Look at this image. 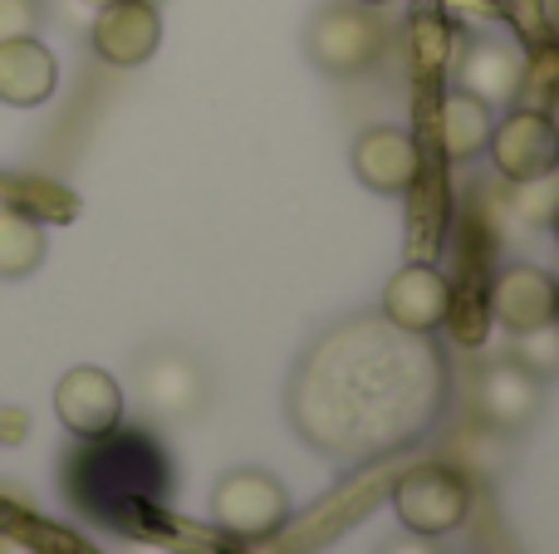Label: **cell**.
Returning <instances> with one entry per match:
<instances>
[{
    "instance_id": "1",
    "label": "cell",
    "mask_w": 559,
    "mask_h": 554,
    "mask_svg": "<svg viewBox=\"0 0 559 554\" xmlns=\"http://www.w3.org/2000/svg\"><path fill=\"white\" fill-rule=\"evenodd\" d=\"M393 510L403 520V530H413V535H452L472 516V486L456 467L423 461V467H407L393 481Z\"/></svg>"
},
{
    "instance_id": "2",
    "label": "cell",
    "mask_w": 559,
    "mask_h": 554,
    "mask_svg": "<svg viewBox=\"0 0 559 554\" xmlns=\"http://www.w3.org/2000/svg\"><path fill=\"white\" fill-rule=\"evenodd\" d=\"M212 520L231 540H271L289 520V491L261 467H236L212 486Z\"/></svg>"
},
{
    "instance_id": "3",
    "label": "cell",
    "mask_w": 559,
    "mask_h": 554,
    "mask_svg": "<svg viewBox=\"0 0 559 554\" xmlns=\"http://www.w3.org/2000/svg\"><path fill=\"white\" fill-rule=\"evenodd\" d=\"M383 25L373 20L368 5H324L309 25L305 45H309V59L319 64V74L329 79H358L383 59Z\"/></svg>"
},
{
    "instance_id": "4",
    "label": "cell",
    "mask_w": 559,
    "mask_h": 554,
    "mask_svg": "<svg viewBox=\"0 0 559 554\" xmlns=\"http://www.w3.org/2000/svg\"><path fill=\"white\" fill-rule=\"evenodd\" d=\"M486 153H491L496 172H501L506 182H535V177L559 172V133H555L550 113L531 108V104L496 118Z\"/></svg>"
},
{
    "instance_id": "5",
    "label": "cell",
    "mask_w": 559,
    "mask_h": 554,
    "mask_svg": "<svg viewBox=\"0 0 559 554\" xmlns=\"http://www.w3.org/2000/svg\"><path fill=\"white\" fill-rule=\"evenodd\" d=\"M55 418L79 442H104L123 422V388H118V378L108 369L79 363L55 383Z\"/></svg>"
},
{
    "instance_id": "6",
    "label": "cell",
    "mask_w": 559,
    "mask_h": 554,
    "mask_svg": "<svg viewBox=\"0 0 559 554\" xmlns=\"http://www.w3.org/2000/svg\"><path fill=\"white\" fill-rule=\"evenodd\" d=\"M354 177L378 196H407L423 177V147L407 128H364L354 143Z\"/></svg>"
},
{
    "instance_id": "7",
    "label": "cell",
    "mask_w": 559,
    "mask_h": 554,
    "mask_svg": "<svg viewBox=\"0 0 559 554\" xmlns=\"http://www.w3.org/2000/svg\"><path fill=\"white\" fill-rule=\"evenodd\" d=\"M456 290L437 265H403L383 285V320L403 334H437L452 320Z\"/></svg>"
},
{
    "instance_id": "8",
    "label": "cell",
    "mask_w": 559,
    "mask_h": 554,
    "mask_svg": "<svg viewBox=\"0 0 559 554\" xmlns=\"http://www.w3.org/2000/svg\"><path fill=\"white\" fill-rule=\"evenodd\" d=\"M491 314L511 334L559 324V280L545 265H506L491 280Z\"/></svg>"
},
{
    "instance_id": "9",
    "label": "cell",
    "mask_w": 559,
    "mask_h": 554,
    "mask_svg": "<svg viewBox=\"0 0 559 554\" xmlns=\"http://www.w3.org/2000/svg\"><path fill=\"white\" fill-rule=\"evenodd\" d=\"M88 45L104 64L114 69H133L143 59L157 55L163 45V20L147 0H114L94 15V29H88Z\"/></svg>"
},
{
    "instance_id": "10",
    "label": "cell",
    "mask_w": 559,
    "mask_h": 554,
    "mask_svg": "<svg viewBox=\"0 0 559 554\" xmlns=\"http://www.w3.org/2000/svg\"><path fill=\"white\" fill-rule=\"evenodd\" d=\"M456 69V88L476 94L481 104L506 108L521 98V79H525V55L501 35H481L452 59Z\"/></svg>"
},
{
    "instance_id": "11",
    "label": "cell",
    "mask_w": 559,
    "mask_h": 554,
    "mask_svg": "<svg viewBox=\"0 0 559 554\" xmlns=\"http://www.w3.org/2000/svg\"><path fill=\"white\" fill-rule=\"evenodd\" d=\"M476 408H481L486 427L496 432H525L545 408V378H535L521 363H496L476 383Z\"/></svg>"
},
{
    "instance_id": "12",
    "label": "cell",
    "mask_w": 559,
    "mask_h": 554,
    "mask_svg": "<svg viewBox=\"0 0 559 554\" xmlns=\"http://www.w3.org/2000/svg\"><path fill=\"white\" fill-rule=\"evenodd\" d=\"M55 84H59V64L49 55V45H39L35 35L0 39V104L35 108L55 94Z\"/></svg>"
},
{
    "instance_id": "13",
    "label": "cell",
    "mask_w": 559,
    "mask_h": 554,
    "mask_svg": "<svg viewBox=\"0 0 559 554\" xmlns=\"http://www.w3.org/2000/svg\"><path fill=\"white\" fill-rule=\"evenodd\" d=\"M437 147H442L447 162H472V157L486 153V143H491V128H496V113L491 104H481L476 94H466V88H447L442 98H437Z\"/></svg>"
},
{
    "instance_id": "14",
    "label": "cell",
    "mask_w": 559,
    "mask_h": 554,
    "mask_svg": "<svg viewBox=\"0 0 559 554\" xmlns=\"http://www.w3.org/2000/svg\"><path fill=\"white\" fill-rule=\"evenodd\" d=\"M45 261V226L35 216L0 206V280H25Z\"/></svg>"
},
{
    "instance_id": "15",
    "label": "cell",
    "mask_w": 559,
    "mask_h": 554,
    "mask_svg": "<svg viewBox=\"0 0 559 554\" xmlns=\"http://www.w3.org/2000/svg\"><path fill=\"white\" fill-rule=\"evenodd\" d=\"M407 35H413V64L423 69V74H442V69H452L456 49H452V29H447L442 15H413Z\"/></svg>"
},
{
    "instance_id": "16",
    "label": "cell",
    "mask_w": 559,
    "mask_h": 554,
    "mask_svg": "<svg viewBox=\"0 0 559 554\" xmlns=\"http://www.w3.org/2000/svg\"><path fill=\"white\" fill-rule=\"evenodd\" d=\"M515 363L531 369L535 378H555L559 373V324H545V329L515 334Z\"/></svg>"
},
{
    "instance_id": "17",
    "label": "cell",
    "mask_w": 559,
    "mask_h": 554,
    "mask_svg": "<svg viewBox=\"0 0 559 554\" xmlns=\"http://www.w3.org/2000/svg\"><path fill=\"white\" fill-rule=\"evenodd\" d=\"M555 202H559V177H535V182H511V212L521 216V221H531V226H545L550 221V212H555Z\"/></svg>"
},
{
    "instance_id": "18",
    "label": "cell",
    "mask_w": 559,
    "mask_h": 554,
    "mask_svg": "<svg viewBox=\"0 0 559 554\" xmlns=\"http://www.w3.org/2000/svg\"><path fill=\"white\" fill-rule=\"evenodd\" d=\"M383 554H442V550H437L427 535H413V530H407L403 540H393V545H383Z\"/></svg>"
},
{
    "instance_id": "19",
    "label": "cell",
    "mask_w": 559,
    "mask_h": 554,
    "mask_svg": "<svg viewBox=\"0 0 559 554\" xmlns=\"http://www.w3.org/2000/svg\"><path fill=\"white\" fill-rule=\"evenodd\" d=\"M545 113H550V123H555V133H559V88H555L550 104H545Z\"/></svg>"
},
{
    "instance_id": "20",
    "label": "cell",
    "mask_w": 559,
    "mask_h": 554,
    "mask_svg": "<svg viewBox=\"0 0 559 554\" xmlns=\"http://www.w3.org/2000/svg\"><path fill=\"white\" fill-rule=\"evenodd\" d=\"M545 226L555 231V245H559V202H555V212H550V221H545Z\"/></svg>"
},
{
    "instance_id": "21",
    "label": "cell",
    "mask_w": 559,
    "mask_h": 554,
    "mask_svg": "<svg viewBox=\"0 0 559 554\" xmlns=\"http://www.w3.org/2000/svg\"><path fill=\"white\" fill-rule=\"evenodd\" d=\"M84 5H94V10H104V5H114V0H84Z\"/></svg>"
},
{
    "instance_id": "22",
    "label": "cell",
    "mask_w": 559,
    "mask_h": 554,
    "mask_svg": "<svg viewBox=\"0 0 559 554\" xmlns=\"http://www.w3.org/2000/svg\"><path fill=\"white\" fill-rule=\"evenodd\" d=\"M358 5H368V10H378V5H388V0H358Z\"/></svg>"
}]
</instances>
